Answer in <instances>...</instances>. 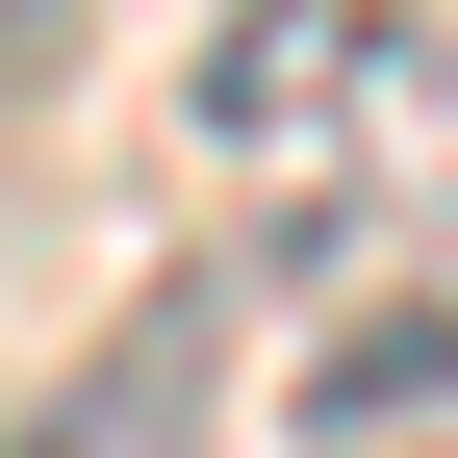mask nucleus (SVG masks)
Segmentation results:
<instances>
[{"label":"nucleus","instance_id":"1","mask_svg":"<svg viewBox=\"0 0 458 458\" xmlns=\"http://www.w3.org/2000/svg\"><path fill=\"white\" fill-rule=\"evenodd\" d=\"M179 128H204V179H255V204H408L458 153V51L408 0H229L204 77H179Z\"/></svg>","mask_w":458,"mask_h":458},{"label":"nucleus","instance_id":"2","mask_svg":"<svg viewBox=\"0 0 458 458\" xmlns=\"http://www.w3.org/2000/svg\"><path fill=\"white\" fill-rule=\"evenodd\" d=\"M458 433V306H357L306 382V458H433Z\"/></svg>","mask_w":458,"mask_h":458}]
</instances>
